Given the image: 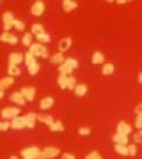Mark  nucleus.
<instances>
[{
  "label": "nucleus",
  "mask_w": 142,
  "mask_h": 159,
  "mask_svg": "<svg viewBox=\"0 0 142 159\" xmlns=\"http://www.w3.org/2000/svg\"><path fill=\"white\" fill-rule=\"evenodd\" d=\"M28 53L34 55L36 58H50V53H48V48L39 43H32L28 46Z\"/></svg>",
  "instance_id": "1"
},
{
  "label": "nucleus",
  "mask_w": 142,
  "mask_h": 159,
  "mask_svg": "<svg viewBox=\"0 0 142 159\" xmlns=\"http://www.w3.org/2000/svg\"><path fill=\"white\" fill-rule=\"evenodd\" d=\"M0 117H2V120L16 119V117H20V106H7L0 111Z\"/></svg>",
  "instance_id": "2"
},
{
  "label": "nucleus",
  "mask_w": 142,
  "mask_h": 159,
  "mask_svg": "<svg viewBox=\"0 0 142 159\" xmlns=\"http://www.w3.org/2000/svg\"><path fill=\"white\" fill-rule=\"evenodd\" d=\"M41 154V148L39 147H28V148H23L22 152H20V157L22 159H37Z\"/></svg>",
  "instance_id": "3"
},
{
  "label": "nucleus",
  "mask_w": 142,
  "mask_h": 159,
  "mask_svg": "<svg viewBox=\"0 0 142 159\" xmlns=\"http://www.w3.org/2000/svg\"><path fill=\"white\" fill-rule=\"evenodd\" d=\"M14 14H12L11 11H6L4 14H2V23H4V32H9V30L12 29V25H14Z\"/></svg>",
  "instance_id": "4"
},
{
  "label": "nucleus",
  "mask_w": 142,
  "mask_h": 159,
  "mask_svg": "<svg viewBox=\"0 0 142 159\" xmlns=\"http://www.w3.org/2000/svg\"><path fill=\"white\" fill-rule=\"evenodd\" d=\"M46 11V6L43 0H36L34 4H32V7H30V12H32V16H43Z\"/></svg>",
  "instance_id": "5"
},
{
  "label": "nucleus",
  "mask_w": 142,
  "mask_h": 159,
  "mask_svg": "<svg viewBox=\"0 0 142 159\" xmlns=\"http://www.w3.org/2000/svg\"><path fill=\"white\" fill-rule=\"evenodd\" d=\"M22 119H23V124H25V129H27V127L32 129L36 125V122H37V113H32V111H30V113H25Z\"/></svg>",
  "instance_id": "6"
},
{
  "label": "nucleus",
  "mask_w": 142,
  "mask_h": 159,
  "mask_svg": "<svg viewBox=\"0 0 142 159\" xmlns=\"http://www.w3.org/2000/svg\"><path fill=\"white\" fill-rule=\"evenodd\" d=\"M20 92H22V96L25 97V101L27 102H32L36 97V87H22L20 89Z\"/></svg>",
  "instance_id": "7"
},
{
  "label": "nucleus",
  "mask_w": 142,
  "mask_h": 159,
  "mask_svg": "<svg viewBox=\"0 0 142 159\" xmlns=\"http://www.w3.org/2000/svg\"><path fill=\"white\" fill-rule=\"evenodd\" d=\"M41 154L45 156V159H55L61 156V150L57 147H45L43 150H41Z\"/></svg>",
  "instance_id": "8"
},
{
  "label": "nucleus",
  "mask_w": 142,
  "mask_h": 159,
  "mask_svg": "<svg viewBox=\"0 0 142 159\" xmlns=\"http://www.w3.org/2000/svg\"><path fill=\"white\" fill-rule=\"evenodd\" d=\"M71 44H73V39H71V37H62V39L59 41L57 51H59V53H62V55H64V51H68L69 48H71Z\"/></svg>",
  "instance_id": "9"
},
{
  "label": "nucleus",
  "mask_w": 142,
  "mask_h": 159,
  "mask_svg": "<svg viewBox=\"0 0 142 159\" xmlns=\"http://www.w3.org/2000/svg\"><path fill=\"white\" fill-rule=\"evenodd\" d=\"M131 124H128V122H125V120H121L119 124H117V127H115V133H121V134H126V136H130L131 134Z\"/></svg>",
  "instance_id": "10"
},
{
  "label": "nucleus",
  "mask_w": 142,
  "mask_h": 159,
  "mask_svg": "<svg viewBox=\"0 0 142 159\" xmlns=\"http://www.w3.org/2000/svg\"><path fill=\"white\" fill-rule=\"evenodd\" d=\"M23 60H25V55L23 53H18V51L9 53V66H20Z\"/></svg>",
  "instance_id": "11"
},
{
  "label": "nucleus",
  "mask_w": 142,
  "mask_h": 159,
  "mask_svg": "<svg viewBox=\"0 0 142 159\" xmlns=\"http://www.w3.org/2000/svg\"><path fill=\"white\" fill-rule=\"evenodd\" d=\"M0 41H2V43H7V44H16L20 39H18L16 34H12V32H4V34L0 35Z\"/></svg>",
  "instance_id": "12"
},
{
  "label": "nucleus",
  "mask_w": 142,
  "mask_h": 159,
  "mask_svg": "<svg viewBox=\"0 0 142 159\" xmlns=\"http://www.w3.org/2000/svg\"><path fill=\"white\" fill-rule=\"evenodd\" d=\"M128 140H130V136H126V134H121V133H114L112 134V142L115 143V145H128Z\"/></svg>",
  "instance_id": "13"
},
{
  "label": "nucleus",
  "mask_w": 142,
  "mask_h": 159,
  "mask_svg": "<svg viewBox=\"0 0 142 159\" xmlns=\"http://www.w3.org/2000/svg\"><path fill=\"white\" fill-rule=\"evenodd\" d=\"M53 97L51 96H46V97H43L41 99V102H39V108H41V111H45V110H50L51 106H53Z\"/></svg>",
  "instance_id": "14"
},
{
  "label": "nucleus",
  "mask_w": 142,
  "mask_h": 159,
  "mask_svg": "<svg viewBox=\"0 0 142 159\" xmlns=\"http://www.w3.org/2000/svg\"><path fill=\"white\" fill-rule=\"evenodd\" d=\"M9 99H11L12 102H14V104H16V106H23V104H25V97L22 96V92L18 90V92H12L11 94V97H9Z\"/></svg>",
  "instance_id": "15"
},
{
  "label": "nucleus",
  "mask_w": 142,
  "mask_h": 159,
  "mask_svg": "<svg viewBox=\"0 0 142 159\" xmlns=\"http://www.w3.org/2000/svg\"><path fill=\"white\" fill-rule=\"evenodd\" d=\"M76 7H78V2H75V0H62V11L64 12H71Z\"/></svg>",
  "instance_id": "16"
},
{
  "label": "nucleus",
  "mask_w": 142,
  "mask_h": 159,
  "mask_svg": "<svg viewBox=\"0 0 142 159\" xmlns=\"http://www.w3.org/2000/svg\"><path fill=\"white\" fill-rule=\"evenodd\" d=\"M75 96L76 97H84L87 92H89V87L85 85V83H76V87H75Z\"/></svg>",
  "instance_id": "17"
},
{
  "label": "nucleus",
  "mask_w": 142,
  "mask_h": 159,
  "mask_svg": "<svg viewBox=\"0 0 142 159\" xmlns=\"http://www.w3.org/2000/svg\"><path fill=\"white\" fill-rule=\"evenodd\" d=\"M91 62L94 64V66H100V64H105V55H103L101 51H94L92 53V58H91Z\"/></svg>",
  "instance_id": "18"
},
{
  "label": "nucleus",
  "mask_w": 142,
  "mask_h": 159,
  "mask_svg": "<svg viewBox=\"0 0 142 159\" xmlns=\"http://www.w3.org/2000/svg\"><path fill=\"white\" fill-rule=\"evenodd\" d=\"M37 122H43V124H46L48 127H50L53 122H55V119L51 117V115H45V113H37Z\"/></svg>",
  "instance_id": "19"
},
{
  "label": "nucleus",
  "mask_w": 142,
  "mask_h": 159,
  "mask_svg": "<svg viewBox=\"0 0 142 159\" xmlns=\"http://www.w3.org/2000/svg\"><path fill=\"white\" fill-rule=\"evenodd\" d=\"M73 71H75V69L69 66L68 60H64V62L59 66V73H62V74H68V76H71V74H73Z\"/></svg>",
  "instance_id": "20"
},
{
  "label": "nucleus",
  "mask_w": 142,
  "mask_h": 159,
  "mask_svg": "<svg viewBox=\"0 0 142 159\" xmlns=\"http://www.w3.org/2000/svg\"><path fill=\"white\" fill-rule=\"evenodd\" d=\"M64 60H66V57H64L62 53H59V51H57L55 55H50V62L53 64V66H61Z\"/></svg>",
  "instance_id": "21"
},
{
  "label": "nucleus",
  "mask_w": 142,
  "mask_h": 159,
  "mask_svg": "<svg viewBox=\"0 0 142 159\" xmlns=\"http://www.w3.org/2000/svg\"><path fill=\"white\" fill-rule=\"evenodd\" d=\"M34 37H36V43H39V44H46V43H50L51 41L50 34H46V32H41V34L34 35Z\"/></svg>",
  "instance_id": "22"
},
{
  "label": "nucleus",
  "mask_w": 142,
  "mask_h": 159,
  "mask_svg": "<svg viewBox=\"0 0 142 159\" xmlns=\"http://www.w3.org/2000/svg\"><path fill=\"white\" fill-rule=\"evenodd\" d=\"M12 83H14V78H11V76H4V78H0V89H2V90L12 87Z\"/></svg>",
  "instance_id": "23"
},
{
  "label": "nucleus",
  "mask_w": 142,
  "mask_h": 159,
  "mask_svg": "<svg viewBox=\"0 0 142 159\" xmlns=\"http://www.w3.org/2000/svg\"><path fill=\"white\" fill-rule=\"evenodd\" d=\"M11 129H25V124H23V119L22 117H16V119L11 120Z\"/></svg>",
  "instance_id": "24"
},
{
  "label": "nucleus",
  "mask_w": 142,
  "mask_h": 159,
  "mask_svg": "<svg viewBox=\"0 0 142 159\" xmlns=\"http://www.w3.org/2000/svg\"><path fill=\"white\" fill-rule=\"evenodd\" d=\"M57 83H59V89H62V90H66V87H68V74H62V73H59V78H57Z\"/></svg>",
  "instance_id": "25"
},
{
  "label": "nucleus",
  "mask_w": 142,
  "mask_h": 159,
  "mask_svg": "<svg viewBox=\"0 0 142 159\" xmlns=\"http://www.w3.org/2000/svg\"><path fill=\"white\" fill-rule=\"evenodd\" d=\"M114 71H115L114 64H108V62L103 64V67H101V74H103V76H110V74H114Z\"/></svg>",
  "instance_id": "26"
},
{
  "label": "nucleus",
  "mask_w": 142,
  "mask_h": 159,
  "mask_svg": "<svg viewBox=\"0 0 142 159\" xmlns=\"http://www.w3.org/2000/svg\"><path fill=\"white\" fill-rule=\"evenodd\" d=\"M20 74H22V71H20V66H9V67H7V76L16 78V76H20Z\"/></svg>",
  "instance_id": "27"
},
{
  "label": "nucleus",
  "mask_w": 142,
  "mask_h": 159,
  "mask_svg": "<svg viewBox=\"0 0 142 159\" xmlns=\"http://www.w3.org/2000/svg\"><path fill=\"white\" fill-rule=\"evenodd\" d=\"M32 43H34V35L30 34V32H25V34H23V37H22V44L28 48Z\"/></svg>",
  "instance_id": "28"
},
{
  "label": "nucleus",
  "mask_w": 142,
  "mask_h": 159,
  "mask_svg": "<svg viewBox=\"0 0 142 159\" xmlns=\"http://www.w3.org/2000/svg\"><path fill=\"white\" fill-rule=\"evenodd\" d=\"M50 131H51V133H62V131H64V124L61 122V120H55V122L50 125Z\"/></svg>",
  "instance_id": "29"
},
{
  "label": "nucleus",
  "mask_w": 142,
  "mask_h": 159,
  "mask_svg": "<svg viewBox=\"0 0 142 159\" xmlns=\"http://www.w3.org/2000/svg\"><path fill=\"white\" fill-rule=\"evenodd\" d=\"M27 71H28V74H30V76H37V74H39V71H41V66L36 62V64H32V66H28Z\"/></svg>",
  "instance_id": "30"
},
{
  "label": "nucleus",
  "mask_w": 142,
  "mask_h": 159,
  "mask_svg": "<svg viewBox=\"0 0 142 159\" xmlns=\"http://www.w3.org/2000/svg\"><path fill=\"white\" fill-rule=\"evenodd\" d=\"M41 32H45V29H43L41 23H34V25L30 27V34L32 35H37V34H41Z\"/></svg>",
  "instance_id": "31"
},
{
  "label": "nucleus",
  "mask_w": 142,
  "mask_h": 159,
  "mask_svg": "<svg viewBox=\"0 0 142 159\" xmlns=\"http://www.w3.org/2000/svg\"><path fill=\"white\" fill-rule=\"evenodd\" d=\"M23 62H25V66L28 67V66H32V64H36L37 60H36V57H34V55H30V53L27 51V53H25V60H23Z\"/></svg>",
  "instance_id": "32"
},
{
  "label": "nucleus",
  "mask_w": 142,
  "mask_h": 159,
  "mask_svg": "<svg viewBox=\"0 0 142 159\" xmlns=\"http://www.w3.org/2000/svg\"><path fill=\"white\" fill-rule=\"evenodd\" d=\"M75 87H76V78L71 74V76H68V87H66V90H75Z\"/></svg>",
  "instance_id": "33"
},
{
  "label": "nucleus",
  "mask_w": 142,
  "mask_h": 159,
  "mask_svg": "<svg viewBox=\"0 0 142 159\" xmlns=\"http://www.w3.org/2000/svg\"><path fill=\"white\" fill-rule=\"evenodd\" d=\"M114 148L119 156H128V145H115Z\"/></svg>",
  "instance_id": "34"
},
{
  "label": "nucleus",
  "mask_w": 142,
  "mask_h": 159,
  "mask_svg": "<svg viewBox=\"0 0 142 159\" xmlns=\"http://www.w3.org/2000/svg\"><path fill=\"white\" fill-rule=\"evenodd\" d=\"M12 29L16 30V32H23L25 30V23L22 20H14V25H12Z\"/></svg>",
  "instance_id": "35"
},
{
  "label": "nucleus",
  "mask_w": 142,
  "mask_h": 159,
  "mask_svg": "<svg viewBox=\"0 0 142 159\" xmlns=\"http://www.w3.org/2000/svg\"><path fill=\"white\" fill-rule=\"evenodd\" d=\"M11 129V120H0V131H9Z\"/></svg>",
  "instance_id": "36"
},
{
  "label": "nucleus",
  "mask_w": 142,
  "mask_h": 159,
  "mask_svg": "<svg viewBox=\"0 0 142 159\" xmlns=\"http://www.w3.org/2000/svg\"><path fill=\"white\" fill-rule=\"evenodd\" d=\"M128 156H137V143H128Z\"/></svg>",
  "instance_id": "37"
},
{
  "label": "nucleus",
  "mask_w": 142,
  "mask_h": 159,
  "mask_svg": "<svg viewBox=\"0 0 142 159\" xmlns=\"http://www.w3.org/2000/svg\"><path fill=\"white\" fill-rule=\"evenodd\" d=\"M85 159H103L101 154L98 152V150H92V152H89L87 156H85Z\"/></svg>",
  "instance_id": "38"
},
{
  "label": "nucleus",
  "mask_w": 142,
  "mask_h": 159,
  "mask_svg": "<svg viewBox=\"0 0 142 159\" xmlns=\"http://www.w3.org/2000/svg\"><path fill=\"white\" fill-rule=\"evenodd\" d=\"M133 143H137V145L142 143V129H139L135 134H133Z\"/></svg>",
  "instance_id": "39"
},
{
  "label": "nucleus",
  "mask_w": 142,
  "mask_h": 159,
  "mask_svg": "<svg viewBox=\"0 0 142 159\" xmlns=\"http://www.w3.org/2000/svg\"><path fill=\"white\" fill-rule=\"evenodd\" d=\"M66 60L69 62V66H71L73 69H78V67H80V62L76 60V58H71V57H69V58H66Z\"/></svg>",
  "instance_id": "40"
},
{
  "label": "nucleus",
  "mask_w": 142,
  "mask_h": 159,
  "mask_svg": "<svg viewBox=\"0 0 142 159\" xmlns=\"http://www.w3.org/2000/svg\"><path fill=\"white\" fill-rule=\"evenodd\" d=\"M78 134L80 136H89V134H91V129H89V127H80Z\"/></svg>",
  "instance_id": "41"
},
{
  "label": "nucleus",
  "mask_w": 142,
  "mask_h": 159,
  "mask_svg": "<svg viewBox=\"0 0 142 159\" xmlns=\"http://www.w3.org/2000/svg\"><path fill=\"white\" fill-rule=\"evenodd\" d=\"M135 129H142V115H137L135 117Z\"/></svg>",
  "instance_id": "42"
},
{
  "label": "nucleus",
  "mask_w": 142,
  "mask_h": 159,
  "mask_svg": "<svg viewBox=\"0 0 142 159\" xmlns=\"http://www.w3.org/2000/svg\"><path fill=\"white\" fill-rule=\"evenodd\" d=\"M61 159H76V157L71 152H64V154H61Z\"/></svg>",
  "instance_id": "43"
},
{
  "label": "nucleus",
  "mask_w": 142,
  "mask_h": 159,
  "mask_svg": "<svg viewBox=\"0 0 142 159\" xmlns=\"http://www.w3.org/2000/svg\"><path fill=\"white\" fill-rule=\"evenodd\" d=\"M135 115H142V102H139L135 106Z\"/></svg>",
  "instance_id": "44"
},
{
  "label": "nucleus",
  "mask_w": 142,
  "mask_h": 159,
  "mask_svg": "<svg viewBox=\"0 0 142 159\" xmlns=\"http://www.w3.org/2000/svg\"><path fill=\"white\" fill-rule=\"evenodd\" d=\"M115 4H119V6H125V4H128V2H126V0H117Z\"/></svg>",
  "instance_id": "45"
},
{
  "label": "nucleus",
  "mask_w": 142,
  "mask_h": 159,
  "mask_svg": "<svg viewBox=\"0 0 142 159\" xmlns=\"http://www.w3.org/2000/svg\"><path fill=\"white\" fill-rule=\"evenodd\" d=\"M2 99H4V90L0 89V101H2Z\"/></svg>",
  "instance_id": "46"
},
{
  "label": "nucleus",
  "mask_w": 142,
  "mask_h": 159,
  "mask_svg": "<svg viewBox=\"0 0 142 159\" xmlns=\"http://www.w3.org/2000/svg\"><path fill=\"white\" fill-rule=\"evenodd\" d=\"M9 159H22V157H18V156H11Z\"/></svg>",
  "instance_id": "47"
},
{
  "label": "nucleus",
  "mask_w": 142,
  "mask_h": 159,
  "mask_svg": "<svg viewBox=\"0 0 142 159\" xmlns=\"http://www.w3.org/2000/svg\"><path fill=\"white\" fill-rule=\"evenodd\" d=\"M37 159H45V156H43V154H39V157H37Z\"/></svg>",
  "instance_id": "48"
}]
</instances>
